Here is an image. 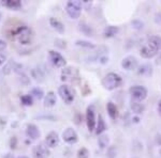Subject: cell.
Masks as SVG:
<instances>
[{"instance_id":"cell-39","label":"cell","mask_w":161,"mask_h":158,"mask_svg":"<svg viewBox=\"0 0 161 158\" xmlns=\"http://www.w3.org/2000/svg\"><path fill=\"white\" fill-rule=\"evenodd\" d=\"M17 158H29V157H27V156H19Z\"/></svg>"},{"instance_id":"cell-6","label":"cell","mask_w":161,"mask_h":158,"mask_svg":"<svg viewBox=\"0 0 161 158\" xmlns=\"http://www.w3.org/2000/svg\"><path fill=\"white\" fill-rule=\"evenodd\" d=\"M129 94L131 95L132 98H134L137 102H141V100H144L147 97L148 91L143 85H133V87H131L129 89Z\"/></svg>"},{"instance_id":"cell-24","label":"cell","mask_w":161,"mask_h":158,"mask_svg":"<svg viewBox=\"0 0 161 158\" xmlns=\"http://www.w3.org/2000/svg\"><path fill=\"white\" fill-rule=\"evenodd\" d=\"M75 45L79 46V47H83V48H87V49H93L96 47V45L89 41H85V40H77L75 42Z\"/></svg>"},{"instance_id":"cell-11","label":"cell","mask_w":161,"mask_h":158,"mask_svg":"<svg viewBox=\"0 0 161 158\" xmlns=\"http://www.w3.org/2000/svg\"><path fill=\"white\" fill-rule=\"evenodd\" d=\"M62 140L68 144H74L79 141V135L73 128L69 127L62 133Z\"/></svg>"},{"instance_id":"cell-25","label":"cell","mask_w":161,"mask_h":158,"mask_svg":"<svg viewBox=\"0 0 161 158\" xmlns=\"http://www.w3.org/2000/svg\"><path fill=\"white\" fill-rule=\"evenodd\" d=\"M79 29H80V31H82V32L86 35H90V37H92V35L93 34L92 28L90 27V26L86 25L85 23H80V24L79 25Z\"/></svg>"},{"instance_id":"cell-35","label":"cell","mask_w":161,"mask_h":158,"mask_svg":"<svg viewBox=\"0 0 161 158\" xmlns=\"http://www.w3.org/2000/svg\"><path fill=\"white\" fill-rule=\"evenodd\" d=\"M156 143H157L158 145H161V135L159 134L156 136Z\"/></svg>"},{"instance_id":"cell-31","label":"cell","mask_w":161,"mask_h":158,"mask_svg":"<svg viewBox=\"0 0 161 158\" xmlns=\"http://www.w3.org/2000/svg\"><path fill=\"white\" fill-rule=\"evenodd\" d=\"M99 62L101 64H106L108 62V57L106 56H100L99 57Z\"/></svg>"},{"instance_id":"cell-7","label":"cell","mask_w":161,"mask_h":158,"mask_svg":"<svg viewBox=\"0 0 161 158\" xmlns=\"http://www.w3.org/2000/svg\"><path fill=\"white\" fill-rule=\"evenodd\" d=\"M86 124L87 128L89 131H93L96 129V124H97V120H96V108L93 105H89L86 110Z\"/></svg>"},{"instance_id":"cell-21","label":"cell","mask_w":161,"mask_h":158,"mask_svg":"<svg viewBox=\"0 0 161 158\" xmlns=\"http://www.w3.org/2000/svg\"><path fill=\"white\" fill-rule=\"evenodd\" d=\"M117 32H118V27H116V26H108L103 30V37L106 38H113L114 35H116Z\"/></svg>"},{"instance_id":"cell-19","label":"cell","mask_w":161,"mask_h":158,"mask_svg":"<svg viewBox=\"0 0 161 158\" xmlns=\"http://www.w3.org/2000/svg\"><path fill=\"white\" fill-rule=\"evenodd\" d=\"M106 110H108V113L110 115V118L112 120H115L116 118L118 116V110H117V107L114 103L112 102H108L106 104Z\"/></svg>"},{"instance_id":"cell-15","label":"cell","mask_w":161,"mask_h":158,"mask_svg":"<svg viewBox=\"0 0 161 158\" xmlns=\"http://www.w3.org/2000/svg\"><path fill=\"white\" fill-rule=\"evenodd\" d=\"M56 102H57V97H56V94L54 93L53 91L48 92L47 94L45 95L44 97V107L46 108H52L56 105Z\"/></svg>"},{"instance_id":"cell-37","label":"cell","mask_w":161,"mask_h":158,"mask_svg":"<svg viewBox=\"0 0 161 158\" xmlns=\"http://www.w3.org/2000/svg\"><path fill=\"white\" fill-rule=\"evenodd\" d=\"M132 121H133L134 123H139V122H140V119L137 118V116H134V118L132 119Z\"/></svg>"},{"instance_id":"cell-23","label":"cell","mask_w":161,"mask_h":158,"mask_svg":"<svg viewBox=\"0 0 161 158\" xmlns=\"http://www.w3.org/2000/svg\"><path fill=\"white\" fill-rule=\"evenodd\" d=\"M108 143H110V139H108V135H105V134L100 135L99 139H98V144H99L100 149H105V147H108Z\"/></svg>"},{"instance_id":"cell-9","label":"cell","mask_w":161,"mask_h":158,"mask_svg":"<svg viewBox=\"0 0 161 158\" xmlns=\"http://www.w3.org/2000/svg\"><path fill=\"white\" fill-rule=\"evenodd\" d=\"M79 77V71L77 69L72 66L64 67L61 72V81H73L75 78Z\"/></svg>"},{"instance_id":"cell-2","label":"cell","mask_w":161,"mask_h":158,"mask_svg":"<svg viewBox=\"0 0 161 158\" xmlns=\"http://www.w3.org/2000/svg\"><path fill=\"white\" fill-rule=\"evenodd\" d=\"M10 34H11L10 38L12 40L17 41L22 45H28V44L32 42V38H33L32 30L25 25H20L17 28H14Z\"/></svg>"},{"instance_id":"cell-40","label":"cell","mask_w":161,"mask_h":158,"mask_svg":"<svg viewBox=\"0 0 161 158\" xmlns=\"http://www.w3.org/2000/svg\"><path fill=\"white\" fill-rule=\"evenodd\" d=\"M0 19H1V13H0Z\"/></svg>"},{"instance_id":"cell-12","label":"cell","mask_w":161,"mask_h":158,"mask_svg":"<svg viewBox=\"0 0 161 158\" xmlns=\"http://www.w3.org/2000/svg\"><path fill=\"white\" fill-rule=\"evenodd\" d=\"M32 154L35 158H47L50 156V152H48L47 145H44L43 143L33 146Z\"/></svg>"},{"instance_id":"cell-3","label":"cell","mask_w":161,"mask_h":158,"mask_svg":"<svg viewBox=\"0 0 161 158\" xmlns=\"http://www.w3.org/2000/svg\"><path fill=\"white\" fill-rule=\"evenodd\" d=\"M123 84V78L116 73H108L102 79V85L108 91H113L117 89Z\"/></svg>"},{"instance_id":"cell-16","label":"cell","mask_w":161,"mask_h":158,"mask_svg":"<svg viewBox=\"0 0 161 158\" xmlns=\"http://www.w3.org/2000/svg\"><path fill=\"white\" fill-rule=\"evenodd\" d=\"M50 25L53 27V29L56 30L58 33H64V25L62 24L59 19L55 18V17H51L50 18Z\"/></svg>"},{"instance_id":"cell-4","label":"cell","mask_w":161,"mask_h":158,"mask_svg":"<svg viewBox=\"0 0 161 158\" xmlns=\"http://www.w3.org/2000/svg\"><path fill=\"white\" fill-rule=\"evenodd\" d=\"M83 9V1L80 0H70L66 4V12L70 18L77 19L80 18Z\"/></svg>"},{"instance_id":"cell-38","label":"cell","mask_w":161,"mask_h":158,"mask_svg":"<svg viewBox=\"0 0 161 158\" xmlns=\"http://www.w3.org/2000/svg\"><path fill=\"white\" fill-rule=\"evenodd\" d=\"M11 157H12V156H11V154H7L3 158H11Z\"/></svg>"},{"instance_id":"cell-34","label":"cell","mask_w":161,"mask_h":158,"mask_svg":"<svg viewBox=\"0 0 161 158\" xmlns=\"http://www.w3.org/2000/svg\"><path fill=\"white\" fill-rule=\"evenodd\" d=\"M155 22L157 23V24H161V13H157V14H156Z\"/></svg>"},{"instance_id":"cell-27","label":"cell","mask_w":161,"mask_h":158,"mask_svg":"<svg viewBox=\"0 0 161 158\" xmlns=\"http://www.w3.org/2000/svg\"><path fill=\"white\" fill-rule=\"evenodd\" d=\"M20 102H22L23 105L25 106H32L33 104V99H32V96L31 94H25L20 97Z\"/></svg>"},{"instance_id":"cell-22","label":"cell","mask_w":161,"mask_h":158,"mask_svg":"<svg viewBox=\"0 0 161 158\" xmlns=\"http://www.w3.org/2000/svg\"><path fill=\"white\" fill-rule=\"evenodd\" d=\"M3 4L12 10H19L22 8V2L19 0H4Z\"/></svg>"},{"instance_id":"cell-32","label":"cell","mask_w":161,"mask_h":158,"mask_svg":"<svg viewBox=\"0 0 161 158\" xmlns=\"http://www.w3.org/2000/svg\"><path fill=\"white\" fill-rule=\"evenodd\" d=\"M6 61H7V56L0 53V66H1L2 64L6 63Z\"/></svg>"},{"instance_id":"cell-17","label":"cell","mask_w":161,"mask_h":158,"mask_svg":"<svg viewBox=\"0 0 161 158\" xmlns=\"http://www.w3.org/2000/svg\"><path fill=\"white\" fill-rule=\"evenodd\" d=\"M105 129H106V124H105V121L103 120L102 115H99V118H98V120H97V124H96L95 133L97 134L98 136H100V135H102L103 133H104Z\"/></svg>"},{"instance_id":"cell-18","label":"cell","mask_w":161,"mask_h":158,"mask_svg":"<svg viewBox=\"0 0 161 158\" xmlns=\"http://www.w3.org/2000/svg\"><path fill=\"white\" fill-rule=\"evenodd\" d=\"M130 108L136 115H142L145 111V106L142 103L137 102V100H132L130 104Z\"/></svg>"},{"instance_id":"cell-29","label":"cell","mask_w":161,"mask_h":158,"mask_svg":"<svg viewBox=\"0 0 161 158\" xmlns=\"http://www.w3.org/2000/svg\"><path fill=\"white\" fill-rule=\"evenodd\" d=\"M89 157V151L86 147H80L77 152V158H88Z\"/></svg>"},{"instance_id":"cell-28","label":"cell","mask_w":161,"mask_h":158,"mask_svg":"<svg viewBox=\"0 0 161 158\" xmlns=\"http://www.w3.org/2000/svg\"><path fill=\"white\" fill-rule=\"evenodd\" d=\"M131 26H132V28H133V29H136L137 31L144 29V23H143L142 20H140V19L132 20V22H131Z\"/></svg>"},{"instance_id":"cell-13","label":"cell","mask_w":161,"mask_h":158,"mask_svg":"<svg viewBox=\"0 0 161 158\" xmlns=\"http://www.w3.org/2000/svg\"><path fill=\"white\" fill-rule=\"evenodd\" d=\"M45 144L48 147H56L59 144V136L56 131H51L45 137Z\"/></svg>"},{"instance_id":"cell-8","label":"cell","mask_w":161,"mask_h":158,"mask_svg":"<svg viewBox=\"0 0 161 158\" xmlns=\"http://www.w3.org/2000/svg\"><path fill=\"white\" fill-rule=\"evenodd\" d=\"M48 59H50L51 63L55 67H58V69H62V67H64L67 64L66 59L55 50L48 51Z\"/></svg>"},{"instance_id":"cell-41","label":"cell","mask_w":161,"mask_h":158,"mask_svg":"<svg viewBox=\"0 0 161 158\" xmlns=\"http://www.w3.org/2000/svg\"><path fill=\"white\" fill-rule=\"evenodd\" d=\"M160 58H161V57H160Z\"/></svg>"},{"instance_id":"cell-30","label":"cell","mask_w":161,"mask_h":158,"mask_svg":"<svg viewBox=\"0 0 161 158\" xmlns=\"http://www.w3.org/2000/svg\"><path fill=\"white\" fill-rule=\"evenodd\" d=\"M106 155H108V158H116V156H117V150H116V147L115 146L108 147Z\"/></svg>"},{"instance_id":"cell-5","label":"cell","mask_w":161,"mask_h":158,"mask_svg":"<svg viewBox=\"0 0 161 158\" xmlns=\"http://www.w3.org/2000/svg\"><path fill=\"white\" fill-rule=\"evenodd\" d=\"M58 94L60 95L61 99L64 100L67 105L73 103L74 100V91L67 84H62L58 88Z\"/></svg>"},{"instance_id":"cell-10","label":"cell","mask_w":161,"mask_h":158,"mask_svg":"<svg viewBox=\"0 0 161 158\" xmlns=\"http://www.w3.org/2000/svg\"><path fill=\"white\" fill-rule=\"evenodd\" d=\"M121 67L126 71H134L139 67V62L134 56H127L121 60Z\"/></svg>"},{"instance_id":"cell-1","label":"cell","mask_w":161,"mask_h":158,"mask_svg":"<svg viewBox=\"0 0 161 158\" xmlns=\"http://www.w3.org/2000/svg\"><path fill=\"white\" fill-rule=\"evenodd\" d=\"M161 48V37L159 35H153L147 42L140 49V55L144 59H150L158 54V50Z\"/></svg>"},{"instance_id":"cell-14","label":"cell","mask_w":161,"mask_h":158,"mask_svg":"<svg viewBox=\"0 0 161 158\" xmlns=\"http://www.w3.org/2000/svg\"><path fill=\"white\" fill-rule=\"evenodd\" d=\"M26 135H27L28 138L36 140V139L40 138L41 133L37 125H35V124H28V125L26 126Z\"/></svg>"},{"instance_id":"cell-26","label":"cell","mask_w":161,"mask_h":158,"mask_svg":"<svg viewBox=\"0 0 161 158\" xmlns=\"http://www.w3.org/2000/svg\"><path fill=\"white\" fill-rule=\"evenodd\" d=\"M31 96H33V97H36L37 99H42L43 97H45L44 96V92H43V90L41 89V88H33L32 90H31Z\"/></svg>"},{"instance_id":"cell-20","label":"cell","mask_w":161,"mask_h":158,"mask_svg":"<svg viewBox=\"0 0 161 158\" xmlns=\"http://www.w3.org/2000/svg\"><path fill=\"white\" fill-rule=\"evenodd\" d=\"M137 74L142 76H152L153 75V67L150 64H142L137 67Z\"/></svg>"},{"instance_id":"cell-36","label":"cell","mask_w":161,"mask_h":158,"mask_svg":"<svg viewBox=\"0 0 161 158\" xmlns=\"http://www.w3.org/2000/svg\"><path fill=\"white\" fill-rule=\"evenodd\" d=\"M157 109H158V113H159V115L161 116V99L159 100V102H158Z\"/></svg>"},{"instance_id":"cell-33","label":"cell","mask_w":161,"mask_h":158,"mask_svg":"<svg viewBox=\"0 0 161 158\" xmlns=\"http://www.w3.org/2000/svg\"><path fill=\"white\" fill-rule=\"evenodd\" d=\"M7 48V43L4 42L2 38H0V51H2V50H4V49Z\"/></svg>"}]
</instances>
